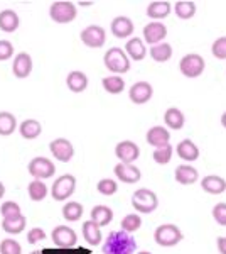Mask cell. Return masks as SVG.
Wrapping results in <instances>:
<instances>
[{
    "instance_id": "cell-35",
    "label": "cell",
    "mask_w": 226,
    "mask_h": 254,
    "mask_svg": "<svg viewBox=\"0 0 226 254\" xmlns=\"http://www.w3.org/2000/svg\"><path fill=\"white\" fill-rule=\"evenodd\" d=\"M85 210H83V205L80 202H68L64 203L63 207V217L68 220V222H78V220L83 217Z\"/></svg>"
},
{
    "instance_id": "cell-20",
    "label": "cell",
    "mask_w": 226,
    "mask_h": 254,
    "mask_svg": "<svg viewBox=\"0 0 226 254\" xmlns=\"http://www.w3.org/2000/svg\"><path fill=\"white\" fill-rule=\"evenodd\" d=\"M201 188L209 195H220L226 191V180L216 175H208L201 180Z\"/></svg>"
},
{
    "instance_id": "cell-21",
    "label": "cell",
    "mask_w": 226,
    "mask_h": 254,
    "mask_svg": "<svg viewBox=\"0 0 226 254\" xmlns=\"http://www.w3.org/2000/svg\"><path fill=\"white\" fill-rule=\"evenodd\" d=\"M176 151H178L179 158L187 163H192L199 158V147L196 146V142L191 141V139H182V141L176 146Z\"/></svg>"
},
{
    "instance_id": "cell-2",
    "label": "cell",
    "mask_w": 226,
    "mask_h": 254,
    "mask_svg": "<svg viewBox=\"0 0 226 254\" xmlns=\"http://www.w3.org/2000/svg\"><path fill=\"white\" fill-rule=\"evenodd\" d=\"M105 68L113 75H122L130 69V58L122 48H110L103 56Z\"/></svg>"
},
{
    "instance_id": "cell-49",
    "label": "cell",
    "mask_w": 226,
    "mask_h": 254,
    "mask_svg": "<svg viewBox=\"0 0 226 254\" xmlns=\"http://www.w3.org/2000/svg\"><path fill=\"white\" fill-rule=\"evenodd\" d=\"M80 5L81 7H90V5H93V2H80Z\"/></svg>"
},
{
    "instance_id": "cell-8",
    "label": "cell",
    "mask_w": 226,
    "mask_h": 254,
    "mask_svg": "<svg viewBox=\"0 0 226 254\" xmlns=\"http://www.w3.org/2000/svg\"><path fill=\"white\" fill-rule=\"evenodd\" d=\"M27 171L34 180H47V178H52V176H54L56 166L51 159L38 156L27 165Z\"/></svg>"
},
{
    "instance_id": "cell-37",
    "label": "cell",
    "mask_w": 226,
    "mask_h": 254,
    "mask_svg": "<svg viewBox=\"0 0 226 254\" xmlns=\"http://www.w3.org/2000/svg\"><path fill=\"white\" fill-rule=\"evenodd\" d=\"M120 227H122V231L129 232V234H134L135 231H138V229L142 227V219H140V215H137V214H129V215H125V217L122 219Z\"/></svg>"
},
{
    "instance_id": "cell-27",
    "label": "cell",
    "mask_w": 226,
    "mask_h": 254,
    "mask_svg": "<svg viewBox=\"0 0 226 254\" xmlns=\"http://www.w3.org/2000/svg\"><path fill=\"white\" fill-rule=\"evenodd\" d=\"M90 215H91L90 220H93V222L96 225H100V227H105V225H108L113 220V210L106 205H94Z\"/></svg>"
},
{
    "instance_id": "cell-1",
    "label": "cell",
    "mask_w": 226,
    "mask_h": 254,
    "mask_svg": "<svg viewBox=\"0 0 226 254\" xmlns=\"http://www.w3.org/2000/svg\"><path fill=\"white\" fill-rule=\"evenodd\" d=\"M137 243L134 236L125 231H113L103 243V254H135Z\"/></svg>"
},
{
    "instance_id": "cell-40",
    "label": "cell",
    "mask_w": 226,
    "mask_h": 254,
    "mask_svg": "<svg viewBox=\"0 0 226 254\" xmlns=\"http://www.w3.org/2000/svg\"><path fill=\"white\" fill-rule=\"evenodd\" d=\"M0 214H2L3 219H15V217L22 215L20 214V207L15 202H3L2 207H0Z\"/></svg>"
},
{
    "instance_id": "cell-42",
    "label": "cell",
    "mask_w": 226,
    "mask_h": 254,
    "mask_svg": "<svg viewBox=\"0 0 226 254\" xmlns=\"http://www.w3.org/2000/svg\"><path fill=\"white\" fill-rule=\"evenodd\" d=\"M211 53L216 60H226V36L218 38L215 43L211 44Z\"/></svg>"
},
{
    "instance_id": "cell-17",
    "label": "cell",
    "mask_w": 226,
    "mask_h": 254,
    "mask_svg": "<svg viewBox=\"0 0 226 254\" xmlns=\"http://www.w3.org/2000/svg\"><path fill=\"white\" fill-rule=\"evenodd\" d=\"M12 73L15 78L24 80L32 73V58L27 53H19L12 61Z\"/></svg>"
},
{
    "instance_id": "cell-11",
    "label": "cell",
    "mask_w": 226,
    "mask_h": 254,
    "mask_svg": "<svg viewBox=\"0 0 226 254\" xmlns=\"http://www.w3.org/2000/svg\"><path fill=\"white\" fill-rule=\"evenodd\" d=\"M49 151L56 159H59L61 163L71 161L75 156V146L71 144V141H68L66 137H57L54 141L49 142Z\"/></svg>"
},
{
    "instance_id": "cell-48",
    "label": "cell",
    "mask_w": 226,
    "mask_h": 254,
    "mask_svg": "<svg viewBox=\"0 0 226 254\" xmlns=\"http://www.w3.org/2000/svg\"><path fill=\"white\" fill-rule=\"evenodd\" d=\"M221 126H223L225 129H226V112L223 114V116H221Z\"/></svg>"
},
{
    "instance_id": "cell-34",
    "label": "cell",
    "mask_w": 226,
    "mask_h": 254,
    "mask_svg": "<svg viewBox=\"0 0 226 254\" xmlns=\"http://www.w3.org/2000/svg\"><path fill=\"white\" fill-rule=\"evenodd\" d=\"M172 10L176 12V15H178L179 19L187 20V19L194 17V14H196V3L194 2H189V0H181V2H176L174 3Z\"/></svg>"
},
{
    "instance_id": "cell-15",
    "label": "cell",
    "mask_w": 226,
    "mask_h": 254,
    "mask_svg": "<svg viewBox=\"0 0 226 254\" xmlns=\"http://www.w3.org/2000/svg\"><path fill=\"white\" fill-rule=\"evenodd\" d=\"M115 176L117 180H120L123 183H129V185H134L138 180L142 178V171L138 170L135 165H125V163H118L117 166L113 168Z\"/></svg>"
},
{
    "instance_id": "cell-14",
    "label": "cell",
    "mask_w": 226,
    "mask_h": 254,
    "mask_svg": "<svg viewBox=\"0 0 226 254\" xmlns=\"http://www.w3.org/2000/svg\"><path fill=\"white\" fill-rule=\"evenodd\" d=\"M154 95V88L149 81H137L129 90V97L135 105H143Z\"/></svg>"
},
{
    "instance_id": "cell-47",
    "label": "cell",
    "mask_w": 226,
    "mask_h": 254,
    "mask_svg": "<svg viewBox=\"0 0 226 254\" xmlns=\"http://www.w3.org/2000/svg\"><path fill=\"white\" fill-rule=\"evenodd\" d=\"M3 195H5V187H3V183L0 182V200L3 198Z\"/></svg>"
},
{
    "instance_id": "cell-13",
    "label": "cell",
    "mask_w": 226,
    "mask_h": 254,
    "mask_svg": "<svg viewBox=\"0 0 226 254\" xmlns=\"http://www.w3.org/2000/svg\"><path fill=\"white\" fill-rule=\"evenodd\" d=\"M166 36H167V27L162 22H157V20H152L150 24H147L143 27V43L150 44V46L164 43Z\"/></svg>"
},
{
    "instance_id": "cell-3",
    "label": "cell",
    "mask_w": 226,
    "mask_h": 254,
    "mask_svg": "<svg viewBox=\"0 0 226 254\" xmlns=\"http://www.w3.org/2000/svg\"><path fill=\"white\" fill-rule=\"evenodd\" d=\"M132 207L138 214H152L159 207V198L149 188H138L132 195Z\"/></svg>"
},
{
    "instance_id": "cell-16",
    "label": "cell",
    "mask_w": 226,
    "mask_h": 254,
    "mask_svg": "<svg viewBox=\"0 0 226 254\" xmlns=\"http://www.w3.org/2000/svg\"><path fill=\"white\" fill-rule=\"evenodd\" d=\"M110 29H112V34L115 38L118 39H127L130 38V36L134 34V22L130 17H125V15H118V17H115L112 20V24H110Z\"/></svg>"
},
{
    "instance_id": "cell-6",
    "label": "cell",
    "mask_w": 226,
    "mask_h": 254,
    "mask_svg": "<svg viewBox=\"0 0 226 254\" xmlns=\"http://www.w3.org/2000/svg\"><path fill=\"white\" fill-rule=\"evenodd\" d=\"M204 68H206L204 58L201 55H196V53H189L179 61V71L186 78H198L204 73Z\"/></svg>"
},
{
    "instance_id": "cell-25",
    "label": "cell",
    "mask_w": 226,
    "mask_h": 254,
    "mask_svg": "<svg viewBox=\"0 0 226 254\" xmlns=\"http://www.w3.org/2000/svg\"><path fill=\"white\" fill-rule=\"evenodd\" d=\"M43 132V126H41L39 121L36 119H26V121L20 122L19 126V134L27 141H32V139H38Z\"/></svg>"
},
{
    "instance_id": "cell-30",
    "label": "cell",
    "mask_w": 226,
    "mask_h": 254,
    "mask_svg": "<svg viewBox=\"0 0 226 254\" xmlns=\"http://www.w3.org/2000/svg\"><path fill=\"white\" fill-rule=\"evenodd\" d=\"M149 55L150 58L157 63H166L172 58V46L169 43H160L155 44V46H150L149 49Z\"/></svg>"
},
{
    "instance_id": "cell-10",
    "label": "cell",
    "mask_w": 226,
    "mask_h": 254,
    "mask_svg": "<svg viewBox=\"0 0 226 254\" xmlns=\"http://www.w3.org/2000/svg\"><path fill=\"white\" fill-rule=\"evenodd\" d=\"M81 43L88 48H103L106 43V32L101 26H88L80 34Z\"/></svg>"
},
{
    "instance_id": "cell-19",
    "label": "cell",
    "mask_w": 226,
    "mask_h": 254,
    "mask_svg": "<svg viewBox=\"0 0 226 254\" xmlns=\"http://www.w3.org/2000/svg\"><path fill=\"white\" fill-rule=\"evenodd\" d=\"M174 178L179 185H192L198 182L199 173L194 166L191 165H179L174 171Z\"/></svg>"
},
{
    "instance_id": "cell-28",
    "label": "cell",
    "mask_w": 226,
    "mask_h": 254,
    "mask_svg": "<svg viewBox=\"0 0 226 254\" xmlns=\"http://www.w3.org/2000/svg\"><path fill=\"white\" fill-rule=\"evenodd\" d=\"M164 122H166V126L169 127V129L179 130V129H182L184 124H186V117H184V114L181 112L179 109L171 107L166 110V114H164Z\"/></svg>"
},
{
    "instance_id": "cell-39",
    "label": "cell",
    "mask_w": 226,
    "mask_h": 254,
    "mask_svg": "<svg viewBox=\"0 0 226 254\" xmlns=\"http://www.w3.org/2000/svg\"><path fill=\"white\" fill-rule=\"evenodd\" d=\"M96 190L100 191L101 195H105V196L115 195L118 191V183L115 182V180H112V178H103V180H100V182H98Z\"/></svg>"
},
{
    "instance_id": "cell-43",
    "label": "cell",
    "mask_w": 226,
    "mask_h": 254,
    "mask_svg": "<svg viewBox=\"0 0 226 254\" xmlns=\"http://www.w3.org/2000/svg\"><path fill=\"white\" fill-rule=\"evenodd\" d=\"M213 219H215V222L218 225H221V227H226V203L225 202H220L216 203L215 207H213Z\"/></svg>"
},
{
    "instance_id": "cell-4",
    "label": "cell",
    "mask_w": 226,
    "mask_h": 254,
    "mask_svg": "<svg viewBox=\"0 0 226 254\" xmlns=\"http://www.w3.org/2000/svg\"><path fill=\"white\" fill-rule=\"evenodd\" d=\"M182 237L184 236L181 232V229L174 224H162L154 232L155 243L162 246V248H174L182 241Z\"/></svg>"
},
{
    "instance_id": "cell-36",
    "label": "cell",
    "mask_w": 226,
    "mask_h": 254,
    "mask_svg": "<svg viewBox=\"0 0 226 254\" xmlns=\"http://www.w3.org/2000/svg\"><path fill=\"white\" fill-rule=\"evenodd\" d=\"M26 217L19 215L15 219H2V229L9 234H20V232L26 229Z\"/></svg>"
},
{
    "instance_id": "cell-44",
    "label": "cell",
    "mask_w": 226,
    "mask_h": 254,
    "mask_svg": "<svg viewBox=\"0 0 226 254\" xmlns=\"http://www.w3.org/2000/svg\"><path fill=\"white\" fill-rule=\"evenodd\" d=\"M44 239H46V232H44L41 227H32L31 231L27 232V243L29 244H38Z\"/></svg>"
},
{
    "instance_id": "cell-29",
    "label": "cell",
    "mask_w": 226,
    "mask_h": 254,
    "mask_svg": "<svg viewBox=\"0 0 226 254\" xmlns=\"http://www.w3.org/2000/svg\"><path fill=\"white\" fill-rule=\"evenodd\" d=\"M83 237H85L86 244L98 246L101 243V227L94 224L93 220H86L83 224Z\"/></svg>"
},
{
    "instance_id": "cell-24",
    "label": "cell",
    "mask_w": 226,
    "mask_h": 254,
    "mask_svg": "<svg viewBox=\"0 0 226 254\" xmlns=\"http://www.w3.org/2000/svg\"><path fill=\"white\" fill-rule=\"evenodd\" d=\"M125 53L130 60L134 61H142L147 56V48L145 43L140 38H130L127 41V46H125Z\"/></svg>"
},
{
    "instance_id": "cell-23",
    "label": "cell",
    "mask_w": 226,
    "mask_h": 254,
    "mask_svg": "<svg viewBox=\"0 0 226 254\" xmlns=\"http://www.w3.org/2000/svg\"><path fill=\"white\" fill-rule=\"evenodd\" d=\"M66 87L71 90L73 93H81L88 88V76L85 75L80 69H75V71L68 73L66 76Z\"/></svg>"
},
{
    "instance_id": "cell-9",
    "label": "cell",
    "mask_w": 226,
    "mask_h": 254,
    "mask_svg": "<svg viewBox=\"0 0 226 254\" xmlns=\"http://www.w3.org/2000/svg\"><path fill=\"white\" fill-rule=\"evenodd\" d=\"M51 239L54 246L61 249H69V248H76L78 244V236L68 225H57L54 227V231L51 232Z\"/></svg>"
},
{
    "instance_id": "cell-50",
    "label": "cell",
    "mask_w": 226,
    "mask_h": 254,
    "mask_svg": "<svg viewBox=\"0 0 226 254\" xmlns=\"http://www.w3.org/2000/svg\"><path fill=\"white\" fill-rule=\"evenodd\" d=\"M31 254H44V253L43 251H32Z\"/></svg>"
},
{
    "instance_id": "cell-12",
    "label": "cell",
    "mask_w": 226,
    "mask_h": 254,
    "mask_svg": "<svg viewBox=\"0 0 226 254\" xmlns=\"http://www.w3.org/2000/svg\"><path fill=\"white\" fill-rule=\"evenodd\" d=\"M115 156L120 159V163L125 165H134L140 156V149L134 141H120L115 146Z\"/></svg>"
},
{
    "instance_id": "cell-7",
    "label": "cell",
    "mask_w": 226,
    "mask_h": 254,
    "mask_svg": "<svg viewBox=\"0 0 226 254\" xmlns=\"http://www.w3.org/2000/svg\"><path fill=\"white\" fill-rule=\"evenodd\" d=\"M76 191V178L73 175H61L51 187V195L57 202L68 200Z\"/></svg>"
},
{
    "instance_id": "cell-5",
    "label": "cell",
    "mask_w": 226,
    "mask_h": 254,
    "mask_svg": "<svg viewBox=\"0 0 226 254\" xmlns=\"http://www.w3.org/2000/svg\"><path fill=\"white\" fill-rule=\"evenodd\" d=\"M78 15L76 5L73 2H66V0H57L52 2L49 7V17L54 20L56 24H68L73 22Z\"/></svg>"
},
{
    "instance_id": "cell-22",
    "label": "cell",
    "mask_w": 226,
    "mask_h": 254,
    "mask_svg": "<svg viewBox=\"0 0 226 254\" xmlns=\"http://www.w3.org/2000/svg\"><path fill=\"white\" fill-rule=\"evenodd\" d=\"M19 26H20V19H19V15L15 10L5 9V10L0 12V31L2 32L10 34V32L17 31Z\"/></svg>"
},
{
    "instance_id": "cell-31",
    "label": "cell",
    "mask_w": 226,
    "mask_h": 254,
    "mask_svg": "<svg viewBox=\"0 0 226 254\" xmlns=\"http://www.w3.org/2000/svg\"><path fill=\"white\" fill-rule=\"evenodd\" d=\"M15 129H17V119H15V116L2 110L0 112V136H10V134L15 132Z\"/></svg>"
},
{
    "instance_id": "cell-18",
    "label": "cell",
    "mask_w": 226,
    "mask_h": 254,
    "mask_svg": "<svg viewBox=\"0 0 226 254\" xmlns=\"http://www.w3.org/2000/svg\"><path fill=\"white\" fill-rule=\"evenodd\" d=\"M145 139H147V142H149L150 146L160 147V146L169 144L171 132L167 130V127H164V126H154V127H150V129L147 130Z\"/></svg>"
},
{
    "instance_id": "cell-32",
    "label": "cell",
    "mask_w": 226,
    "mask_h": 254,
    "mask_svg": "<svg viewBox=\"0 0 226 254\" xmlns=\"http://www.w3.org/2000/svg\"><path fill=\"white\" fill-rule=\"evenodd\" d=\"M47 187L43 180H32L27 185V193L31 196L32 202H41L47 196Z\"/></svg>"
},
{
    "instance_id": "cell-45",
    "label": "cell",
    "mask_w": 226,
    "mask_h": 254,
    "mask_svg": "<svg viewBox=\"0 0 226 254\" xmlns=\"http://www.w3.org/2000/svg\"><path fill=\"white\" fill-rule=\"evenodd\" d=\"M14 56V46L10 41L2 39L0 41V61H7Z\"/></svg>"
},
{
    "instance_id": "cell-46",
    "label": "cell",
    "mask_w": 226,
    "mask_h": 254,
    "mask_svg": "<svg viewBox=\"0 0 226 254\" xmlns=\"http://www.w3.org/2000/svg\"><path fill=\"white\" fill-rule=\"evenodd\" d=\"M216 246H218V251H220V254H226V237H218Z\"/></svg>"
},
{
    "instance_id": "cell-26",
    "label": "cell",
    "mask_w": 226,
    "mask_h": 254,
    "mask_svg": "<svg viewBox=\"0 0 226 254\" xmlns=\"http://www.w3.org/2000/svg\"><path fill=\"white\" fill-rule=\"evenodd\" d=\"M172 12V3L171 2H164V0H155V2H150L147 5V15L152 20H159L167 17Z\"/></svg>"
},
{
    "instance_id": "cell-38",
    "label": "cell",
    "mask_w": 226,
    "mask_h": 254,
    "mask_svg": "<svg viewBox=\"0 0 226 254\" xmlns=\"http://www.w3.org/2000/svg\"><path fill=\"white\" fill-rule=\"evenodd\" d=\"M172 153H174L172 146L166 144V146L155 147L154 153H152V158H154V161L157 163V165H167L172 159Z\"/></svg>"
},
{
    "instance_id": "cell-33",
    "label": "cell",
    "mask_w": 226,
    "mask_h": 254,
    "mask_svg": "<svg viewBox=\"0 0 226 254\" xmlns=\"http://www.w3.org/2000/svg\"><path fill=\"white\" fill-rule=\"evenodd\" d=\"M101 85H103L105 92L112 93V95H118L125 90V81L120 75H110V76H105L101 80Z\"/></svg>"
},
{
    "instance_id": "cell-41",
    "label": "cell",
    "mask_w": 226,
    "mask_h": 254,
    "mask_svg": "<svg viewBox=\"0 0 226 254\" xmlns=\"http://www.w3.org/2000/svg\"><path fill=\"white\" fill-rule=\"evenodd\" d=\"M0 254H22V246L15 239H3L0 243Z\"/></svg>"
},
{
    "instance_id": "cell-51",
    "label": "cell",
    "mask_w": 226,
    "mask_h": 254,
    "mask_svg": "<svg viewBox=\"0 0 226 254\" xmlns=\"http://www.w3.org/2000/svg\"><path fill=\"white\" fill-rule=\"evenodd\" d=\"M138 254H152V253H149V251H140Z\"/></svg>"
}]
</instances>
